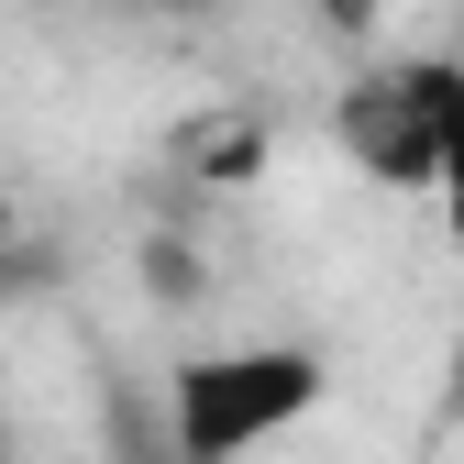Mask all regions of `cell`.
<instances>
[{
  "label": "cell",
  "mask_w": 464,
  "mask_h": 464,
  "mask_svg": "<svg viewBox=\"0 0 464 464\" xmlns=\"http://www.w3.org/2000/svg\"><path fill=\"white\" fill-rule=\"evenodd\" d=\"M0 244H12V199H0Z\"/></svg>",
  "instance_id": "cell-8"
},
{
  "label": "cell",
  "mask_w": 464,
  "mask_h": 464,
  "mask_svg": "<svg viewBox=\"0 0 464 464\" xmlns=\"http://www.w3.org/2000/svg\"><path fill=\"white\" fill-rule=\"evenodd\" d=\"M332 410V354L321 343H210L166 365V442L178 464H255L299 420Z\"/></svg>",
  "instance_id": "cell-1"
},
{
  "label": "cell",
  "mask_w": 464,
  "mask_h": 464,
  "mask_svg": "<svg viewBox=\"0 0 464 464\" xmlns=\"http://www.w3.org/2000/svg\"><path fill=\"white\" fill-rule=\"evenodd\" d=\"M144 12H178V23H188V12H221V0H144Z\"/></svg>",
  "instance_id": "cell-7"
},
{
  "label": "cell",
  "mask_w": 464,
  "mask_h": 464,
  "mask_svg": "<svg viewBox=\"0 0 464 464\" xmlns=\"http://www.w3.org/2000/svg\"><path fill=\"white\" fill-rule=\"evenodd\" d=\"M0 464H12V420H0Z\"/></svg>",
  "instance_id": "cell-9"
},
{
  "label": "cell",
  "mask_w": 464,
  "mask_h": 464,
  "mask_svg": "<svg viewBox=\"0 0 464 464\" xmlns=\"http://www.w3.org/2000/svg\"><path fill=\"white\" fill-rule=\"evenodd\" d=\"M310 23H321L332 44H376V34H387V0H310Z\"/></svg>",
  "instance_id": "cell-5"
},
{
  "label": "cell",
  "mask_w": 464,
  "mask_h": 464,
  "mask_svg": "<svg viewBox=\"0 0 464 464\" xmlns=\"http://www.w3.org/2000/svg\"><path fill=\"white\" fill-rule=\"evenodd\" d=\"M431 199H442V232H453V276H464V55H453V111H442V178H431Z\"/></svg>",
  "instance_id": "cell-3"
},
{
  "label": "cell",
  "mask_w": 464,
  "mask_h": 464,
  "mask_svg": "<svg viewBox=\"0 0 464 464\" xmlns=\"http://www.w3.org/2000/svg\"><path fill=\"white\" fill-rule=\"evenodd\" d=\"M188 166H199V178H255V166H266V122H199Z\"/></svg>",
  "instance_id": "cell-4"
},
{
  "label": "cell",
  "mask_w": 464,
  "mask_h": 464,
  "mask_svg": "<svg viewBox=\"0 0 464 464\" xmlns=\"http://www.w3.org/2000/svg\"><path fill=\"white\" fill-rule=\"evenodd\" d=\"M442 111H453V55H365L332 100V144L365 188H431L442 178Z\"/></svg>",
  "instance_id": "cell-2"
},
{
  "label": "cell",
  "mask_w": 464,
  "mask_h": 464,
  "mask_svg": "<svg viewBox=\"0 0 464 464\" xmlns=\"http://www.w3.org/2000/svg\"><path fill=\"white\" fill-rule=\"evenodd\" d=\"M144 276H155V287H166V299H188V276H199V266H188V255H178V244H144Z\"/></svg>",
  "instance_id": "cell-6"
}]
</instances>
